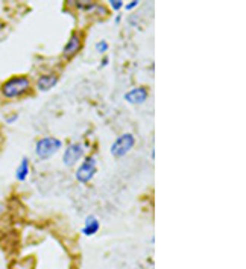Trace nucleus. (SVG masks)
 <instances>
[{
	"label": "nucleus",
	"instance_id": "f257e3e1",
	"mask_svg": "<svg viewBox=\"0 0 246 269\" xmlns=\"http://www.w3.org/2000/svg\"><path fill=\"white\" fill-rule=\"evenodd\" d=\"M31 90V81L26 76H13L8 81H5L0 87V93L7 99L20 98L26 95Z\"/></svg>",
	"mask_w": 246,
	"mask_h": 269
},
{
	"label": "nucleus",
	"instance_id": "f03ea898",
	"mask_svg": "<svg viewBox=\"0 0 246 269\" xmlns=\"http://www.w3.org/2000/svg\"><path fill=\"white\" fill-rule=\"evenodd\" d=\"M61 146H63V142L55 139V137H44L41 140L37 142V146H35V152L40 158L43 160H47L50 158L52 155H55Z\"/></svg>",
	"mask_w": 246,
	"mask_h": 269
},
{
	"label": "nucleus",
	"instance_id": "7ed1b4c3",
	"mask_svg": "<svg viewBox=\"0 0 246 269\" xmlns=\"http://www.w3.org/2000/svg\"><path fill=\"white\" fill-rule=\"evenodd\" d=\"M136 145V137L133 136V134L127 132L123 134V136H120L111 146V154L117 158L120 157H125Z\"/></svg>",
	"mask_w": 246,
	"mask_h": 269
},
{
	"label": "nucleus",
	"instance_id": "20e7f679",
	"mask_svg": "<svg viewBox=\"0 0 246 269\" xmlns=\"http://www.w3.org/2000/svg\"><path fill=\"white\" fill-rule=\"evenodd\" d=\"M96 169H97V167H96V158H94V157H87L85 161L81 164V167H79L78 172H76L78 181H81V183H88V181L94 176Z\"/></svg>",
	"mask_w": 246,
	"mask_h": 269
},
{
	"label": "nucleus",
	"instance_id": "39448f33",
	"mask_svg": "<svg viewBox=\"0 0 246 269\" xmlns=\"http://www.w3.org/2000/svg\"><path fill=\"white\" fill-rule=\"evenodd\" d=\"M84 155V146L81 143H72L66 152H64V157H63V161L66 166H73L81 157Z\"/></svg>",
	"mask_w": 246,
	"mask_h": 269
},
{
	"label": "nucleus",
	"instance_id": "423d86ee",
	"mask_svg": "<svg viewBox=\"0 0 246 269\" xmlns=\"http://www.w3.org/2000/svg\"><path fill=\"white\" fill-rule=\"evenodd\" d=\"M81 46H82V40H81V35L79 34H72V37L69 38V41H67V44L64 46V49H63V56L66 58V59H70V58H73L79 50H81Z\"/></svg>",
	"mask_w": 246,
	"mask_h": 269
},
{
	"label": "nucleus",
	"instance_id": "0eeeda50",
	"mask_svg": "<svg viewBox=\"0 0 246 269\" xmlns=\"http://www.w3.org/2000/svg\"><path fill=\"white\" fill-rule=\"evenodd\" d=\"M58 82V75L55 73H47V75H41L38 79H37V88L40 92H47L50 90L53 85H56Z\"/></svg>",
	"mask_w": 246,
	"mask_h": 269
},
{
	"label": "nucleus",
	"instance_id": "6e6552de",
	"mask_svg": "<svg viewBox=\"0 0 246 269\" xmlns=\"http://www.w3.org/2000/svg\"><path fill=\"white\" fill-rule=\"evenodd\" d=\"M125 99L130 104H143L148 99V90L143 88V87L134 88V90H131L125 95Z\"/></svg>",
	"mask_w": 246,
	"mask_h": 269
},
{
	"label": "nucleus",
	"instance_id": "1a4fd4ad",
	"mask_svg": "<svg viewBox=\"0 0 246 269\" xmlns=\"http://www.w3.org/2000/svg\"><path fill=\"white\" fill-rule=\"evenodd\" d=\"M99 228H100V224H99L97 218L96 216H88L85 219V225L82 228V233L85 236H93V234H96L99 231Z\"/></svg>",
	"mask_w": 246,
	"mask_h": 269
},
{
	"label": "nucleus",
	"instance_id": "9d476101",
	"mask_svg": "<svg viewBox=\"0 0 246 269\" xmlns=\"http://www.w3.org/2000/svg\"><path fill=\"white\" fill-rule=\"evenodd\" d=\"M28 175H29V160H28L26 157H23L20 166L17 167L16 178H17L19 181H25V180L28 178Z\"/></svg>",
	"mask_w": 246,
	"mask_h": 269
},
{
	"label": "nucleus",
	"instance_id": "9b49d317",
	"mask_svg": "<svg viewBox=\"0 0 246 269\" xmlns=\"http://www.w3.org/2000/svg\"><path fill=\"white\" fill-rule=\"evenodd\" d=\"M70 4H75L79 10H94L96 8L94 2H70Z\"/></svg>",
	"mask_w": 246,
	"mask_h": 269
},
{
	"label": "nucleus",
	"instance_id": "f8f14e48",
	"mask_svg": "<svg viewBox=\"0 0 246 269\" xmlns=\"http://www.w3.org/2000/svg\"><path fill=\"white\" fill-rule=\"evenodd\" d=\"M96 49H97L99 53H105V52L108 50V43H106L105 40H102V41H99V43L96 44Z\"/></svg>",
	"mask_w": 246,
	"mask_h": 269
},
{
	"label": "nucleus",
	"instance_id": "ddd939ff",
	"mask_svg": "<svg viewBox=\"0 0 246 269\" xmlns=\"http://www.w3.org/2000/svg\"><path fill=\"white\" fill-rule=\"evenodd\" d=\"M109 5H111L112 10H120L123 7V2H121V0H111Z\"/></svg>",
	"mask_w": 246,
	"mask_h": 269
},
{
	"label": "nucleus",
	"instance_id": "4468645a",
	"mask_svg": "<svg viewBox=\"0 0 246 269\" xmlns=\"http://www.w3.org/2000/svg\"><path fill=\"white\" fill-rule=\"evenodd\" d=\"M139 4H140L139 0H134V2H131V4L127 5V10H128V11H130V10H134L136 7H139Z\"/></svg>",
	"mask_w": 246,
	"mask_h": 269
},
{
	"label": "nucleus",
	"instance_id": "2eb2a0df",
	"mask_svg": "<svg viewBox=\"0 0 246 269\" xmlns=\"http://www.w3.org/2000/svg\"><path fill=\"white\" fill-rule=\"evenodd\" d=\"M5 28V25H4V22H0V32H2V29Z\"/></svg>",
	"mask_w": 246,
	"mask_h": 269
}]
</instances>
